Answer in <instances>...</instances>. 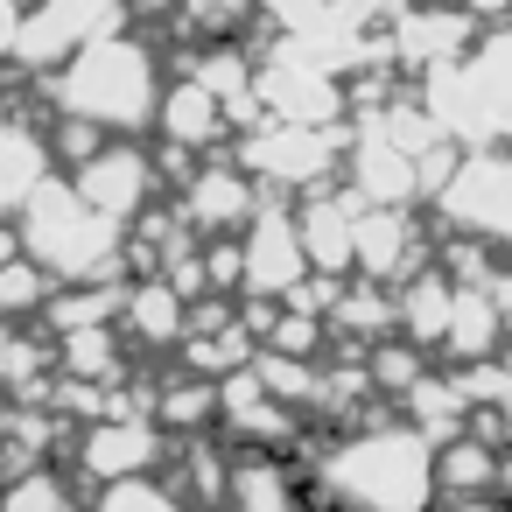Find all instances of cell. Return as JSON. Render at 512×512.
Here are the masks:
<instances>
[{
    "label": "cell",
    "mask_w": 512,
    "mask_h": 512,
    "mask_svg": "<svg viewBox=\"0 0 512 512\" xmlns=\"http://www.w3.org/2000/svg\"><path fill=\"white\" fill-rule=\"evenodd\" d=\"M85 190L99 197V211H120V204H134V190H141V162H134V155L113 162V155H106L99 176H85Z\"/></svg>",
    "instance_id": "3"
},
{
    "label": "cell",
    "mask_w": 512,
    "mask_h": 512,
    "mask_svg": "<svg viewBox=\"0 0 512 512\" xmlns=\"http://www.w3.org/2000/svg\"><path fill=\"white\" fill-rule=\"evenodd\" d=\"M0 512H64V484L57 477H22Z\"/></svg>",
    "instance_id": "4"
},
{
    "label": "cell",
    "mask_w": 512,
    "mask_h": 512,
    "mask_svg": "<svg viewBox=\"0 0 512 512\" xmlns=\"http://www.w3.org/2000/svg\"><path fill=\"white\" fill-rule=\"evenodd\" d=\"M106 512H176V505H162L155 491H141V484H127V491H113V498H106Z\"/></svg>",
    "instance_id": "5"
},
{
    "label": "cell",
    "mask_w": 512,
    "mask_h": 512,
    "mask_svg": "<svg viewBox=\"0 0 512 512\" xmlns=\"http://www.w3.org/2000/svg\"><path fill=\"white\" fill-rule=\"evenodd\" d=\"M155 456L148 428H92V470H141Z\"/></svg>",
    "instance_id": "2"
},
{
    "label": "cell",
    "mask_w": 512,
    "mask_h": 512,
    "mask_svg": "<svg viewBox=\"0 0 512 512\" xmlns=\"http://www.w3.org/2000/svg\"><path fill=\"white\" fill-rule=\"evenodd\" d=\"M337 484L365 505V512H414L428 498V463L414 435H379L337 456Z\"/></svg>",
    "instance_id": "1"
},
{
    "label": "cell",
    "mask_w": 512,
    "mask_h": 512,
    "mask_svg": "<svg viewBox=\"0 0 512 512\" xmlns=\"http://www.w3.org/2000/svg\"><path fill=\"white\" fill-rule=\"evenodd\" d=\"M456 512H484V505H456Z\"/></svg>",
    "instance_id": "6"
}]
</instances>
